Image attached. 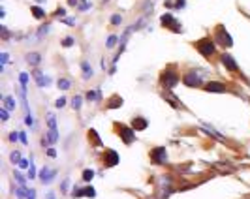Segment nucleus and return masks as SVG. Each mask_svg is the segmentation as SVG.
Returning a JSON list of instances; mask_svg holds the SVG:
<instances>
[{"label": "nucleus", "instance_id": "obj_9", "mask_svg": "<svg viewBox=\"0 0 250 199\" xmlns=\"http://www.w3.org/2000/svg\"><path fill=\"white\" fill-rule=\"evenodd\" d=\"M104 163H105V167H115V165L119 163V154H117L115 150H105V154H104Z\"/></svg>", "mask_w": 250, "mask_h": 199}, {"label": "nucleus", "instance_id": "obj_18", "mask_svg": "<svg viewBox=\"0 0 250 199\" xmlns=\"http://www.w3.org/2000/svg\"><path fill=\"white\" fill-rule=\"evenodd\" d=\"M81 68H83V77H85V79H90V77H92L94 71H92V66H90L88 62H83Z\"/></svg>", "mask_w": 250, "mask_h": 199}, {"label": "nucleus", "instance_id": "obj_10", "mask_svg": "<svg viewBox=\"0 0 250 199\" xmlns=\"http://www.w3.org/2000/svg\"><path fill=\"white\" fill-rule=\"evenodd\" d=\"M220 62L226 66V70H230V71H237V62L233 60V57H231V55L224 53V55L220 57Z\"/></svg>", "mask_w": 250, "mask_h": 199}, {"label": "nucleus", "instance_id": "obj_25", "mask_svg": "<svg viewBox=\"0 0 250 199\" xmlns=\"http://www.w3.org/2000/svg\"><path fill=\"white\" fill-rule=\"evenodd\" d=\"M88 137H92L94 146H100V145H102V141H100V137H98V133H96L94 130H90V132H88Z\"/></svg>", "mask_w": 250, "mask_h": 199}, {"label": "nucleus", "instance_id": "obj_17", "mask_svg": "<svg viewBox=\"0 0 250 199\" xmlns=\"http://www.w3.org/2000/svg\"><path fill=\"white\" fill-rule=\"evenodd\" d=\"M87 100H88V102H100V100H102L100 90H88L87 92Z\"/></svg>", "mask_w": 250, "mask_h": 199}, {"label": "nucleus", "instance_id": "obj_8", "mask_svg": "<svg viewBox=\"0 0 250 199\" xmlns=\"http://www.w3.org/2000/svg\"><path fill=\"white\" fill-rule=\"evenodd\" d=\"M55 177H57V171H55V169L43 167V169L40 171V180H41L43 184H49V182H53V180H55Z\"/></svg>", "mask_w": 250, "mask_h": 199}, {"label": "nucleus", "instance_id": "obj_42", "mask_svg": "<svg viewBox=\"0 0 250 199\" xmlns=\"http://www.w3.org/2000/svg\"><path fill=\"white\" fill-rule=\"evenodd\" d=\"M47 156L49 158H55L57 156V150H55V148H47Z\"/></svg>", "mask_w": 250, "mask_h": 199}, {"label": "nucleus", "instance_id": "obj_34", "mask_svg": "<svg viewBox=\"0 0 250 199\" xmlns=\"http://www.w3.org/2000/svg\"><path fill=\"white\" fill-rule=\"evenodd\" d=\"M27 199H36V190L27 188Z\"/></svg>", "mask_w": 250, "mask_h": 199}, {"label": "nucleus", "instance_id": "obj_37", "mask_svg": "<svg viewBox=\"0 0 250 199\" xmlns=\"http://www.w3.org/2000/svg\"><path fill=\"white\" fill-rule=\"evenodd\" d=\"M55 105H57V107H64V105H66V98H58L57 102H55Z\"/></svg>", "mask_w": 250, "mask_h": 199}, {"label": "nucleus", "instance_id": "obj_16", "mask_svg": "<svg viewBox=\"0 0 250 199\" xmlns=\"http://www.w3.org/2000/svg\"><path fill=\"white\" fill-rule=\"evenodd\" d=\"M203 128H205V132H207V133H211L214 139H218V141H226V139H224V135H220L213 126H209V124H203Z\"/></svg>", "mask_w": 250, "mask_h": 199}, {"label": "nucleus", "instance_id": "obj_40", "mask_svg": "<svg viewBox=\"0 0 250 199\" xmlns=\"http://www.w3.org/2000/svg\"><path fill=\"white\" fill-rule=\"evenodd\" d=\"M68 184H70V180H68V179H66V180H64V182L60 184V188H62L60 192H68Z\"/></svg>", "mask_w": 250, "mask_h": 199}, {"label": "nucleus", "instance_id": "obj_35", "mask_svg": "<svg viewBox=\"0 0 250 199\" xmlns=\"http://www.w3.org/2000/svg\"><path fill=\"white\" fill-rule=\"evenodd\" d=\"M74 197H83L85 193H83V188H74V193H72Z\"/></svg>", "mask_w": 250, "mask_h": 199}, {"label": "nucleus", "instance_id": "obj_3", "mask_svg": "<svg viewBox=\"0 0 250 199\" xmlns=\"http://www.w3.org/2000/svg\"><path fill=\"white\" fill-rule=\"evenodd\" d=\"M160 23H162V27H166V28H169V30H173V32H183V27H175V24H179V21L171 15V13H164L162 17H160Z\"/></svg>", "mask_w": 250, "mask_h": 199}, {"label": "nucleus", "instance_id": "obj_15", "mask_svg": "<svg viewBox=\"0 0 250 199\" xmlns=\"http://www.w3.org/2000/svg\"><path fill=\"white\" fill-rule=\"evenodd\" d=\"M40 60H41V55H40V53H28V55H27V62L32 64V66H38Z\"/></svg>", "mask_w": 250, "mask_h": 199}, {"label": "nucleus", "instance_id": "obj_36", "mask_svg": "<svg viewBox=\"0 0 250 199\" xmlns=\"http://www.w3.org/2000/svg\"><path fill=\"white\" fill-rule=\"evenodd\" d=\"M15 179H17V182H19L21 186H25V179H23V175H21V173H19V171L15 173Z\"/></svg>", "mask_w": 250, "mask_h": 199}, {"label": "nucleus", "instance_id": "obj_7", "mask_svg": "<svg viewBox=\"0 0 250 199\" xmlns=\"http://www.w3.org/2000/svg\"><path fill=\"white\" fill-rule=\"evenodd\" d=\"M183 83L186 85V87H190V88H194V87H199L201 85V77L196 73V70L194 71H188V73H184V77H183Z\"/></svg>", "mask_w": 250, "mask_h": 199}, {"label": "nucleus", "instance_id": "obj_38", "mask_svg": "<svg viewBox=\"0 0 250 199\" xmlns=\"http://www.w3.org/2000/svg\"><path fill=\"white\" fill-rule=\"evenodd\" d=\"M25 122L28 124V126H34V118H32V115H30V113H27V118H25Z\"/></svg>", "mask_w": 250, "mask_h": 199}, {"label": "nucleus", "instance_id": "obj_5", "mask_svg": "<svg viewBox=\"0 0 250 199\" xmlns=\"http://www.w3.org/2000/svg\"><path fill=\"white\" fill-rule=\"evenodd\" d=\"M117 128H119V135L122 137V141H124V145H130L133 139H135V130L133 128H128V126H124V124H117Z\"/></svg>", "mask_w": 250, "mask_h": 199}, {"label": "nucleus", "instance_id": "obj_39", "mask_svg": "<svg viewBox=\"0 0 250 199\" xmlns=\"http://www.w3.org/2000/svg\"><path fill=\"white\" fill-rule=\"evenodd\" d=\"M0 115H2V120H4V122H6V120L10 118V115H8V109H6V107H4L2 111H0Z\"/></svg>", "mask_w": 250, "mask_h": 199}, {"label": "nucleus", "instance_id": "obj_2", "mask_svg": "<svg viewBox=\"0 0 250 199\" xmlns=\"http://www.w3.org/2000/svg\"><path fill=\"white\" fill-rule=\"evenodd\" d=\"M196 47H197V51H199L203 57H205V58L213 57V55H214V49H216V47H214V41H213V40H209V38L199 40Z\"/></svg>", "mask_w": 250, "mask_h": 199}, {"label": "nucleus", "instance_id": "obj_27", "mask_svg": "<svg viewBox=\"0 0 250 199\" xmlns=\"http://www.w3.org/2000/svg\"><path fill=\"white\" fill-rule=\"evenodd\" d=\"M121 23H122V17H121L119 13L111 17V24H113V27H121Z\"/></svg>", "mask_w": 250, "mask_h": 199}, {"label": "nucleus", "instance_id": "obj_11", "mask_svg": "<svg viewBox=\"0 0 250 199\" xmlns=\"http://www.w3.org/2000/svg\"><path fill=\"white\" fill-rule=\"evenodd\" d=\"M203 88H205L207 92H226V85L224 83H218V81H211Z\"/></svg>", "mask_w": 250, "mask_h": 199}, {"label": "nucleus", "instance_id": "obj_30", "mask_svg": "<svg viewBox=\"0 0 250 199\" xmlns=\"http://www.w3.org/2000/svg\"><path fill=\"white\" fill-rule=\"evenodd\" d=\"M10 160H11V163H15V162L19 163V162L23 160V158H21V154H19V152L15 150V152H11V154H10Z\"/></svg>", "mask_w": 250, "mask_h": 199}, {"label": "nucleus", "instance_id": "obj_28", "mask_svg": "<svg viewBox=\"0 0 250 199\" xmlns=\"http://www.w3.org/2000/svg\"><path fill=\"white\" fill-rule=\"evenodd\" d=\"M164 98H166V100H167V102H169V104H171V105H173V107H179V104H177V102H175V100H177V98H175V96H171V94H169V92H166V94H164Z\"/></svg>", "mask_w": 250, "mask_h": 199}, {"label": "nucleus", "instance_id": "obj_33", "mask_svg": "<svg viewBox=\"0 0 250 199\" xmlns=\"http://www.w3.org/2000/svg\"><path fill=\"white\" fill-rule=\"evenodd\" d=\"M119 41V38L117 36H109V40H107V47H115V43Z\"/></svg>", "mask_w": 250, "mask_h": 199}, {"label": "nucleus", "instance_id": "obj_32", "mask_svg": "<svg viewBox=\"0 0 250 199\" xmlns=\"http://www.w3.org/2000/svg\"><path fill=\"white\" fill-rule=\"evenodd\" d=\"M62 45H64V47H72V45H74V38H70V36L64 38V40H62Z\"/></svg>", "mask_w": 250, "mask_h": 199}, {"label": "nucleus", "instance_id": "obj_19", "mask_svg": "<svg viewBox=\"0 0 250 199\" xmlns=\"http://www.w3.org/2000/svg\"><path fill=\"white\" fill-rule=\"evenodd\" d=\"M4 105H6V109H8V111H13V109H15V100H13L11 96L4 98Z\"/></svg>", "mask_w": 250, "mask_h": 199}, {"label": "nucleus", "instance_id": "obj_44", "mask_svg": "<svg viewBox=\"0 0 250 199\" xmlns=\"http://www.w3.org/2000/svg\"><path fill=\"white\" fill-rule=\"evenodd\" d=\"M17 139H21V137H19V133L11 132V133H10V141H17Z\"/></svg>", "mask_w": 250, "mask_h": 199}, {"label": "nucleus", "instance_id": "obj_46", "mask_svg": "<svg viewBox=\"0 0 250 199\" xmlns=\"http://www.w3.org/2000/svg\"><path fill=\"white\" fill-rule=\"evenodd\" d=\"M8 62V53H2V64H6Z\"/></svg>", "mask_w": 250, "mask_h": 199}, {"label": "nucleus", "instance_id": "obj_13", "mask_svg": "<svg viewBox=\"0 0 250 199\" xmlns=\"http://www.w3.org/2000/svg\"><path fill=\"white\" fill-rule=\"evenodd\" d=\"M132 128H133V130H138V132L147 130V120H145L143 116H135V118L132 120Z\"/></svg>", "mask_w": 250, "mask_h": 199}, {"label": "nucleus", "instance_id": "obj_6", "mask_svg": "<svg viewBox=\"0 0 250 199\" xmlns=\"http://www.w3.org/2000/svg\"><path fill=\"white\" fill-rule=\"evenodd\" d=\"M150 158L156 163H166L167 162V152H166V146H156L150 150Z\"/></svg>", "mask_w": 250, "mask_h": 199}, {"label": "nucleus", "instance_id": "obj_21", "mask_svg": "<svg viewBox=\"0 0 250 199\" xmlns=\"http://www.w3.org/2000/svg\"><path fill=\"white\" fill-rule=\"evenodd\" d=\"M81 104H83V98H81V96L72 98V107H74L75 111H79V109H81Z\"/></svg>", "mask_w": 250, "mask_h": 199}, {"label": "nucleus", "instance_id": "obj_43", "mask_svg": "<svg viewBox=\"0 0 250 199\" xmlns=\"http://www.w3.org/2000/svg\"><path fill=\"white\" fill-rule=\"evenodd\" d=\"M19 167H23V169H25V167H28V160H25V158H23V160L19 162Z\"/></svg>", "mask_w": 250, "mask_h": 199}, {"label": "nucleus", "instance_id": "obj_47", "mask_svg": "<svg viewBox=\"0 0 250 199\" xmlns=\"http://www.w3.org/2000/svg\"><path fill=\"white\" fill-rule=\"evenodd\" d=\"M88 8H90V4H83V6H81V11H87Z\"/></svg>", "mask_w": 250, "mask_h": 199}, {"label": "nucleus", "instance_id": "obj_20", "mask_svg": "<svg viewBox=\"0 0 250 199\" xmlns=\"http://www.w3.org/2000/svg\"><path fill=\"white\" fill-rule=\"evenodd\" d=\"M47 32H49V24H43V27L38 30V34H36V41H40V40H41L45 34H47Z\"/></svg>", "mask_w": 250, "mask_h": 199}, {"label": "nucleus", "instance_id": "obj_48", "mask_svg": "<svg viewBox=\"0 0 250 199\" xmlns=\"http://www.w3.org/2000/svg\"><path fill=\"white\" fill-rule=\"evenodd\" d=\"M104 2H107V0H104Z\"/></svg>", "mask_w": 250, "mask_h": 199}, {"label": "nucleus", "instance_id": "obj_41", "mask_svg": "<svg viewBox=\"0 0 250 199\" xmlns=\"http://www.w3.org/2000/svg\"><path fill=\"white\" fill-rule=\"evenodd\" d=\"M19 137H21V143H23V145H27V143H28V141H27V133H25V132H21V133H19Z\"/></svg>", "mask_w": 250, "mask_h": 199}, {"label": "nucleus", "instance_id": "obj_31", "mask_svg": "<svg viewBox=\"0 0 250 199\" xmlns=\"http://www.w3.org/2000/svg\"><path fill=\"white\" fill-rule=\"evenodd\" d=\"M28 179H34L36 177V167H34V162L30 160V167H28V175H27Z\"/></svg>", "mask_w": 250, "mask_h": 199}, {"label": "nucleus", "instance_id": "obj_24", "mask_svg": "<svg viewBox=\"0 0 250 199\" xmlns=\"http://www.w3.org/2000/svg\"><path fill=\"white\" fill-rule=\"evenodd\" d=\"M70 87H72V83L68 81V79H58V88L60 90H68Z\"/></svg>", "mask_w": 250, "mask_h": 199}, {"label": "nucleus", "instance_id": "obj_26", "mask_svg": "<svg viewBox=\"0 0 250 199\" xmlns=\"http://www.w3.org/2000/svg\"><path fill=\"white\" fill-rule=\"evenodd\" d=\"M19 81H21V87H23V90H27V83H28V73H21V75H19Z\"/></svg>", "mask_w": 250, "mask_h": 199}, {"label": "nucleus", "instance_id": "obj_23", "mask_svg": "<svg viewBox=\"0 0 250 199\" xmlns=\"http://www.w3.org/2000/svg\"><path fill=\"white\" fill-rule=\"evenodd\" d=\"M92 177H94V171H92V169H85V171H83V180L90 182V180H92Z\"/></svg>", "mask_w": 250, "mask_h": 199}, {"label": "nucleus", "instance_id": "obj_14", "mask_svg": "<svg viewBox=\"0 0 250 199\" xmlns=\"http://www.w3.org/2000/svg\"><path fill=\"white\" fill-rule=\"evenodd\" d=\"M121 105H122V98L121 96H113L109 102H107V109H117Z\"/></svg>", "mask_w": 250, "mask_h": 199}, {"label": "nucleus", "instance_id": "obj_12", "mask_svg": "<svg viewBox=\"0 0 250 199\" xmlns=\"http://www.w3.org/2000/svg\"><path fill=\"white\" fill-rule=\"evenodd\" d=\"M34 77H36V83H38V87H47V85L51 83V77L43 75V73H41L40 70H34Z\"/></svg>", "mask_w": 250, "mask_h": 199}, {"label": "nucleus", "instance_id": "obj_45", "mask_svg": "<svg viewBox=\"0 0 250 199\" xmlns=\"http://www.w3.org/2000/svg\"><path fill=\"white\" fill-rule=\"evenodd\" d=\"M55 15H57V17H64V15H66V10H62V8H60V10H58Z\"/></svg>", "mask_w": 250, "mask_h": 199}, {"label": "nucleus", "instance_id": "obj_22", "mask_svg": "<svg viewBox=\"0 0 250 199\" xmlns=\"http://www.w3.org/2000/svg\"><path fill=\"white\" fill-rule=\"evenodd\" d=\"M32 15H34L36 19H43V17H45V10H41V8H38V6H34V8H32Z\"/></svg>", "mask_w": 250, "mask_h": 199}, {"label": "nucleus", "instance_id": "obj_29", "mask_svg": "<svg viewBox=\"0 0 250 199\" xmlns=\"http://www.w3.org/2000/svg\"><path fill=\"white\" fill-rule=\"evenodd\" d=\"M83 193H85L87 197H94V195H96V192H94V188H92V186H87V188H83Z\"/></svg>", "mask_w": 250, "mask_h": 199}, {"label": "nucleus", "instance_id": "obj_4", "mask_svg": "<svg viewBox=\"0 0 250 199\" xmlns=\"http://www.w3.org/2000/svg\"><path fill=\"white\" fill-rule=\"evenodd\" d=\"M214 40H216V43H220V45H224V47H231L233 45V40H231V36L224 30V27H218L216 28V34H214Z\"/></svg>", "mask_w": 250, "mask_h": 199}, {"label": "nucleus", "instance_id": "obj_1", "mask_svg": "<svg viewBox=\"0 0 250 199\" xmlns=\"http://www.w3.org/2000/svg\"><path fill=\"white\" fill-rule=\"evenodd\" d=\"M160 83H162V87H164L166 90H171V88L179 83V75H177V71H175V70H171V68H167V70L162 73Z\"/></svg>", "mask_w": 250, "mask_h": 199}]
</instances>
